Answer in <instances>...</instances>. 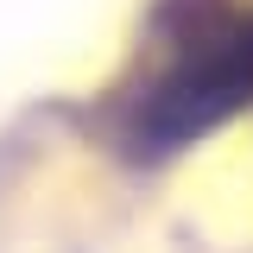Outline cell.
I'll return each instance as SVG.
<instances>
[{
  "mask_svg": "<svg viewBox=\"0 0 253 253\" xmlns=\"http://www.w3.org/2000/svg\"><path fill=\"white\" fill-rule=\"evenodd\" d=\"M247 101H253V19H234L228 32L190 44L158 76V89L139 108V133L146 146H177V139L209 133Z\"/></svg>",
  "mask_w": 253,
  "mask_h": 253,
  "instance_id": "cell-1",
  "label": "cell"
}]
</instances>
